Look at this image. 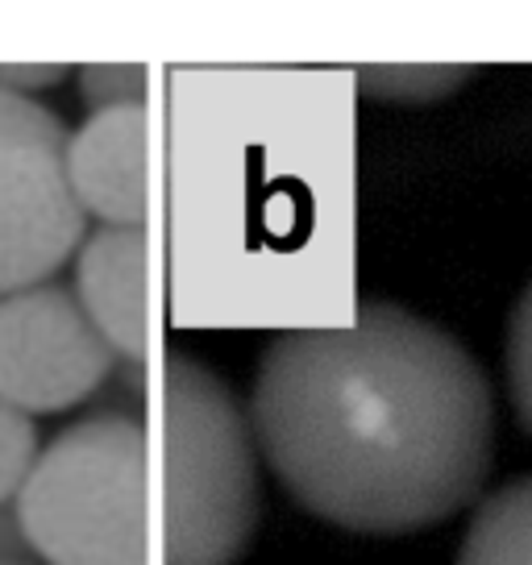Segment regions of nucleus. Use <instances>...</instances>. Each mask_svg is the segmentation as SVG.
<instances>
[{
  "label": "nucleus",
  "mask_w": 532,
  "mask_h": 565,
  "mask_svg": "<svg viewBox=\"0 0 532 565\" xmlns=\"http://www.w3.org/2000/svg\"><path fill=\"white\" fill-rule=\"evenodd\" d=\"M72 296L117 362L150 366V230L96 225L72 258Z\"/></svg>",
  "instance_id": "nucleus-6"
},
{
  "label": "nucleus",
  "mask_w": 532,
  "mask_h": 565,
  "mask_svg": "<svg viewBox=\"0 0 532 565\" xmlns=\"http://www.w3.org/2000/svg\"><path fill=\"white\" fill-rule=\"evenodd\" d=\"M155 565H237L263 520L258 441L233 387L183 350L146 366Z\"/></svg>",
  "instance_id": "nucleus-2"
},
{
  "label": "nucleus",
  "mask_w": 532,
  "mask_h": 565,
  "mask_svg": "<svg viewBox=\"0 0 532 565\" xmlns=\"http://www.w3.org/2000/svg\"><path fill=\"white\" fill-rule=\"evenodd\" d=\"M458 565H532V475L482 499L461 536Z\"/></svg>",
  "instance_id": "nucleus-8"
},
{
  "label": "nucleus",
  "mask_w": 532,
  "mask_h": 565,
  "mask_svg": "<svg viewBox=\"0 0 532 565\" xmlns=\"http://www.w3.org/2000/svg\"><path fill=\"white\" fill-rule=\"evenodd\" d=\"M249 424L287 499L358 536H408L475 503L496 399L441 324L362 303L350 324L287 329L258 358Z\"/></svg>",
  "instance_id": "nucleus-1"
},
{
  "label": "nucleus",
  "mask_w": 532,
  "mask_h": 565,
  "mask_svg": "<svg viewBox=\"0 0 532 565\" xmlns=\"http://www.w3.org/2000/svg\"><path fill=\"white\" fill-rule=\"evenodd\" d=\"M0 565H38V562H25V557H9V562H0Z\"/></svg>",
  "instance_id": "nucleus-15"
},
{
  "label": "nucleus",
  "mask_w": 532,
  "mask_h": 565,
  "mask_svg": "<svg viewBox=\"0 0 532 565\" xmlns=\"http://www.w3.org/2000/svg\"><path fill=\"white\" fill-rule=\"evenodd\" d=\"M150 79L155 71L146 63H84L75 71V88L88 117L117 108H150Z\"/></svg>",
  "instance_id": "nucleus-10"
},
{
  "label": "nucleus",
  "mask_w": 532,
  "mask_h": 565,
  "mask_svg": "<svg viewBox=\"0 0 532 565\" xmlns=\"http://www.w3.org/2000/svg\"><path fill=\"white\" fill-rule=\"evenodd\" d=\"M38 565H155L150 433L121 412H96L42 445L13 499Z\"/></svg>",
  "instance_id": "nucleus-3"
},
{
  "label": "nucleus",
  "mask_w": 532,
  "mask_h": 565,
  "mask_svg": "<svg viewBox=\"0 0 532 565\" xmlns=\"http://www.w3.org/2000/svg\"><path fill=\"white\" fill-rule=\"evenodd\" d=\"M508 391H512L515 416L532 437V282L524 287L508 324Z\"/></svg>",
  "instance_id": "nucleus-13"
},
{
  "label": "nucleus",
  "mask_w": 532,
  "mask_h": 565,
  "mask_svg": "<svg viewBox=\"0 0 532 565\" xmlns=\"http://www.w3.org/2000/svg\"><path fill=\"white\" fill-rule=\"evenodd\" d=\"M88 237L63 154L0 146V300L51 282Z\"/></svg>",
  "instance_id": "nucleus-5"
},
{
  "label": "nucleus",
  "mask_w": 532,
  "mask_h": 565,
  "mask_svg": "<svg viewBox=\"0 0 532 565\" xmlns=\"http://www.w3.org/2000/svg\"><path fill=\"white\" fill-rule=\"evenodd\" d=\"M117 371V353L92 329L72 287L42 282L0 300V399L38 416L79 407Z\"/></svg>",
  "instance_id": "nucleus-4"
},
{
  "label": "nucleus",
  "mask_w": 532,
  "mask_h": 565,
  "mask_svg": "<svg viewBox=\"0 0 532 565\" xmlns=\"http://www.w3.org/2000/svg\"><path fill=\"white\" fill-rule=\"evenodd\" d=\"M38 454H42L38 424L0 399V508H13V499L34 470Z\"/></svg>",
  "instance_id": "nucleus-12"
},
{
  "label": "nucleus",
  "mask_w": 532,
  "mask_h": 565,
  "mask_svg": "<svg viewBox=\"0 0 532 565\" xmlns=\"http://www.w3.org/2000/svg\"><path fill=\"white\" fill-rule=\"evenodd\" d=\"M63 171L96 225H150V108L92 113L75 125Z\"/></svg>",
  "instance_id": "nucleus-7"
},
{
  "label": "nucleus",
  "mask_w": 532,
  "mask_h": 565,
  "mask_svg": "<svg viewBox=\"0 0 532 565\" xmlns=\"http://www.w3.org/2000/svg\"><path fill=\"white\" fill-rule=\"evenodd\" d=\"M67 138H72V129L51 105L0 88V146H38V150L63 154Z\"/></svg>",
  "instance_id": "nucleus-11"
},
{
  "label": "nucleus",
  "mask_w": 532,
  "mask_h": 565,
  "mask_svg": "<svg viewBox=\"0 0 532 565\" xmlns=\"http://www.w3.org/2000/svg\"><path fill=\"white\" fill-rule=\"evenodd\" d=\"M75 75V67L67 63H0V88L4 92H18V96H42V92L58 88L67 84Z\"/></svg>",
  "instance_id": "nucleus-14"
},
{
  "label": "nucleus",
  "mask_w": 532,
  "mask_h": 565,
  "mask_svg": "<svg viewBox=\"0 0 532 565\" xmlns=\"http://www.w3.org/2000/svg\"><path fill=\"white\" fill-rule=\"evenodd\" d=\"M475 75V67L461 63H387V67H362L358 88L366 100L383 105H433L445 100Z\"/></svg>",
  "instance_id": "nucleus-9"
}]
</instances>
